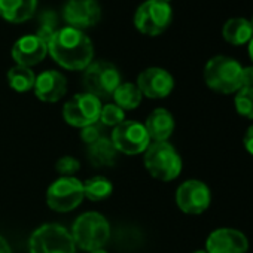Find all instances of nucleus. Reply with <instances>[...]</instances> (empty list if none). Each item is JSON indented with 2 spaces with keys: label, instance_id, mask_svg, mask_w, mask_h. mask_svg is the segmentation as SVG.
Returning a JSON list of instances; mask_svg holds the SVG:
<instances>
[{
  "label": "nucleus",
  "instance_id": "obj_8",
  "mask_svg": "<svg viewBox=\"0 0 253 253\" xmlns=\"http://www.w3.org/2000/svg\"><path fill=\"white\" fill-rule=\"evenodd\" d=\"M110 140L115 149L125 155L142 154L151 145V137L145 125L137 121H124L122 124L116 125Z\"/></svg>",
  "mask_w": 253,
  "mask_h": 253
},
{
  "label": "nucleus",
  "instance_id": "obj_11",
  "mask_svg": "<svg viewBox=\"0 0 253 253\" xmlns=\"http://www.w3.org/2000/svg\"><path fill=\"white\" fill-rule=\"evenodd\" d=\"M211 194L206 183L201 180H186L183 182L176 192V203L183 213L200 214L206 211L210 206Z\"/></svg>",
  "mask_w": 253,
  "mask_h": 253
},
{
  "label": "nucleus",
  "instance_id": "obj_5",
  "mask_svg": "<svg viewBox=\"0 0 253 253\" xmlns=\"http://www.w3.org/2000/svg\"><path fill=\"white\" fill-rule=\"evenodd\" d=\"M30 253H76L72 234L58 223H45L29 240Z\"/></svg>",
  "mask_w": 253,
  "mask_h": 253
},
{
  "label": "nucleus",
  "instance_id": "obj_1",
  "mask_svg": "<svg viewBox=\"0 0 253 253\" xmlns=\"http://www.w3.org/2000/svg\"><path fill=\"white\" fill-rule=\"evenodd\" d=\"M51 57L67 70H85L92 63L94 48L91 39L79 29L63 27L48 41Z\"/></svg>",
  "mask_w": 253,
  "mask_h": 253
},
{
  "label": "nucleus",
  "instance_id": "obj_19",
  "mask_svg": "<svg viewBox=\"0 0 253 253\" xmlns=\"http://www.w3.org/2000/svg\"><path fill=\"white\" fill-rule=\"evenodd\" d=\"M222 36L223 39L235 46L249 43L250 39L253 38V29L249 20L237 17V18H229L222 29Z\"/></svg>",
  "mask_w": 253,
  "mask_h": 253
},
{
  "label": "nucleus",
  "instance_id": "obj_18",
  "mask_svg": "<svg viewBox=\"0 0 253 253\" xmlns=\"http://www.w3.org/2000/svg\"><path fill=\"white\" fill-rule=\"evenodd\" d=\"M38 6V0H0V17L8 23L20 24L30 20Z\"/></svg>",
  "mask_w": 253,
  "mask_h": 253
},
{
  "label": "nucleus",
  "instance_id": "obj_10",
  "mask_svg": "<svg viewBox=\"0 0 253 253\" xmlns=\"http://www.w3.org/2000/svg\"><path fill=\"white\" fill-rule=\"evenodd\" d=\"M101 101L89 92L76 94L72 100L64 104L63 116L64 121L78 128L92 125L100 119L101 113Z\"/></svg>",
  "mask_w": 253,
  "mask_h": 253
},
{
  "label": "nucleus",
  "instance_id": "obj_9",
  "mask_svg": "<svg viewBox=\"0 0 253 253\" xmlns=\"http://www.w3.org/2000/svg\"><path fill=\"white\" fill-rule=\"evenodd\" d=\"M84 197V183L76 177H60L46 191L48 206L60 213L76 209Z\"/></svg>",
  "mask_w": 253,
  "mask_h": 253
},
{
  "label": "nucleus",
  "instance_id": "obj_34",
  "mask_svg": "<svg viewBox=\"0 0 253 253\" xmlns=\"http://www.w3.org/2000/svg\"><path fill=\"white\" fill-rule=\"evenodd\" d=\"M158 2H164V3H170V0H158Z\"/></svg>",
  "mask_w": 253,
  "mask_h": 253
},
{
  "label": "nucleus",
  "instance_id": "obj_22",
  "mask_svg": "<svg viewBox=\"0 0 253 253\" xmlns=\"http://www.w3.org/2000/svg\"><path fill=\"white\" fill-rule=\"evenodd\" d=\"M36 76L30 67L24 66H15L8 72V82L9 86L18 92H27L35 86Z\"/></svg>",
  "mask_w": 253,
  "mask_h": 253
},
{
  "label": "nucleus",
  "instance_id": "obj_17",
  "mask_svg": "<svg viewBox=\"0 0 253 253\" xmlns=\"http://www.w3.org/2000/svg\"><path fill=\"white\" fill-rule=\"evenodd\" d=\"M145 128L154 142H167L174 130V118L167 109H155L148 116Z\"/></svg>",
  "mask_w": 253,
  "mask_h": 253
},
{
  "label": "nucleus",
  "instance_id": "obj_14",
  "mask_svg": "<svg viewBox=\"0 0 253 253\" xmlns=\"http://www.w3.org/2000/svg\"><path fill=\"white\" fill-rule=\"evenodd\" d=\"M137 88L149 98H164L173 91L174 79L161 67H149L139 75Z\"/></svg>",
  "mask_w": 253,
  "mask_h": 253
},
{
  "label": "nucleus",
  "instance_id": "obj_21",
  "mask_svg": "<svg viewBox=\"0 0 253 253\" xmlns=\"http://www.w3.org/2000/svg\"><path fill=\"white\" fill-rule=\"evenodd\" d=\"M112 97L115 100V104L118 107H121L122 110L124 109L125 110L136 109L142 103V92H140V89L137 88V85L130 84V82L121 84L115 89V92H113Z\"/></svg>",
  "mask_w": 253,
  "mask_h": 253
},
{
  "label": "nucleus",
  "instance_id": "obj_28",
  "mask_svg": "<svg viewBox=\"0 0 253 253\" xmlns=\"http://www.w3.org/2000/svg\"><path fill=\"white\" fill-rule=\"evenodd\" d=\"M241 88H253V66L243 67V72H241Z\"/></svg>",
  "mask_w": 253,
  "mask_h": 253
},
{
  "label": "nucleus",
  "instance_id": "obj_13",
  "mask_svg": "<svg viewBox=\"0 0 253 253\" xmlns=\"http://www.w3.org/2000/svg\"><path fill=\"white\" fill-rule=\"evenodd\" d=\"M247 237L232 228H219L213 231L206 241L207 253H247Z\"/></svg>",
  "mask_w": 253,
  "mask_h": 253
},
{
  "label": "nucleus",
  "instance_id": "obj_3",
  "mask_svg": "<svg viewBox=\"0 0 253 253\" xmlns=\"http://www.w3.org/2000/svg\"><path fill=\"white\" fill-rule=\"evenodd\" d=\"M243 66L226 55L210 58L204 67V81L209 88L222 94H232L241 88Z\"/></svg>",
  "mask_w": 253,
  "mask_h": 253
},
{
  "label": "nucleus",
  "instance_id": "obj_15",
  "mask_svg": "<svg viewBox=\"0 0 253 253\" xmlns=\"http://www.w3.org/2000/svg\"><path fill=\"white\" fill-rule=\"evenodd\" d=\"M48 54V43L38 35H27L12 46V58L18 66L30 67L41 63Z\"/></svg>",
  "mask_w": 253,
  "mask_h": 253
},
{
  "label": "nucleus",
  "instance_id": "obj_20",
  "mask_svg": "<svg viewBox=\"0 0 253 253\" xmlns=\"http://www.w3.org/2000/svg\"><path fill=\"white\" fill-rule=\"evenodd\" d=\"M118 151L112 140L100 137L97 142L88 146V160L94 167H112L116 161Z\"/></svg>",
  "mask_w": 253,
  "mask_h": 253
},
{
  "label": "nucleus",
  "instance_id": "obj_29",
  "mask_svg": "<svg viewBox=\"0 0 253 253\" xmlns=\"http://www.w3.org/2000/svg\"><path fill=\"white\" fill-rule=\"evenodd\" d=\"M243 143H244L246 151H247L250 155H253V125H250L249 128H247V131H246V134H244Z\"/></svg>",
  "mask_w": 253,
  "mask_h": 253
},
{
  "label": "nucleus",
  "instance_id": "obj_6",
  "mask_svg": "<svg viewBox=\"0 0 253 253\" xmlns=\"http://www.w3.org/2000/svg\"><path fill=\"white\" fill-rule=\"evenodd\" d=\"M84 85L86 92L92 94L98 100L109 98L121 85V73L112 63L94 61L85 69Z\"/></svg>",
  "mask_w": 253,
  "mask_h": 253
},
{
  "label": "nucleus",
  "instance_id": "obj_12",
  "mask_svg": "<svg viewBox=\"0 0 253 253\" xmlns=\"http://www.w3.org/2000/svg\"><path fill=\"white\" fill-rule=\"evenodd\" d=\"M63 17L69 27L88 29L101 18V8L97 0H69L63 9Z\"/></svg>",
  "mask_w": 253,
  "mask_h": 253
},
{
  "label": "nucleus",
  "instance_id": "obj_33",
  "mask_svg": "<svg viewBox=\"0 0 253 253\" xmlns=\"http://www.w3.org/2000/svg\"><path fill=\"white\" fill-rule=\"evenodd\" d=\"M192 253H207L206 250H195V252H192Z\"/></svg>",
  "mask_w": 253,
  "mask_h": 253
},
{
  "label": "nucleus",
  "instance_id": "obj_23",
  "mask_svg": "<svg viewBox=\"0 0 253 253\" xmlns=\"http://www.w3.org/2000/svg\"><path fill=\"white\" fill-rule=\"evenodd\" d=\"M112 189H113L112 183L109 182V179L103 176L91 177L84 183V195L91 201L106 200L112 194Z\"/></svg>",
  "mask_w": 253,
  "mask_h": 253
},
{
  "label": "nucleus",
  "instance_id": "obj_26",
  "mask_svg": "<svg viewBox=\"0 0 253 253\" xmlns=\"http://www.w3.org/2000/svg\"><path fill=\"white\" fill-rule=\"evenodd\" d=\"M81 163L73 157H63L57 161V171L60 174H64V177H70V174L79 171Z\"/></svg>",
  "mask_w": 253,
  "mask_h": 253
},
{
  "label": "nucleus",
  "instance_id": "obj_24",
  "mask_svg": "<svg viewBox=\"0 0 253 253\" xmlns=\"http://www.w3.org/2000/svg\"><path fill=\"white\" fill-rule=\"evenodd\" d=\"M237 112L247 118L253 119V88H240L234 98Z\"/></svg>",
  "mask_w": 253,
  "mask_h": 253
},
{
  "label": "nucleus",
  "instance_id": "obj_31",
  "mask_svg": "<svg viewBox=\"0 0 253 253\" xmlns=\"http://www.w3.org/2000/svg\"><path fill=\"white\" fill-rule=\"evenodd\" d=\"M249 55H250V58H252V61H253V38H252L250 42H249Z\"/></svg>",
  "mask_w": 253,
  "mask_h": 253
},
{
  "label": "nucleus",
  "instance_id": "obj_30",
  "mask_svg": "<svg viewBox=\"0 0 253 253\" xmlns=\"http://www.w3.org/2000/svg\"><path fill=\"white\" fill-rule=\"evenodd\" d=\"M0 253H12V250H11L8 241H6L3 237H0Z\"/></svg>",
  "mask_w": 253,
  "mask_h": 253
},
{
  "label": "nucleus",
  "instance_id": "obj_7",
  "mask_svg": "<svg viewBox=\"0 0 253 253\" xmlns=\"http://www.w3.org/2000/svg\"><path fill=\"white\" fill-rule=\"evenodd\" d=\"M173 11L170 3L158 2V0H146L134 15L136 29L146 36H158L170 26Z\"/></svg>",
  "mask_w": 253,
  "mask_h": 253
},
{
  "label": "nucleus",
  "instance_id": "obj_2",
  "mask_svg": "<svg viewBox=\"0 0 253 253\" xmlns=\"http://www.w3.org/2000/svg\"><path fill=\"white\" fill-rule=\"evenodd\" d=\"M72 237L75 244L82 250H101L109 241L110 226L103 214L97 211H88L75 220Z\"/></svg>",
  "mask_w": 253,
  "mask_h": 253
},
{
  "label": "nucleus",
  "instance_id": "obj_27",
  "mask_svg": "<svg viewBox=\"0 0 253 253\" xmlns=\"http://www.w3.org/2000/svg\"><path fill=\"white\" fill-rule=\"evenodd\" d=\"M100 137H101L100 128H98V126H95V124L88 125V126H84V128H82L81 139H82L86 145H92V143L97 142Z\"/></svg>",
  "mask_w": 253,
  "mask_h": 253
},
{
  "label": "nucleus",
  "instance_id": "obj_35",
  "mask_svg": "<svg viewBox=\"0 0 253 253\" xmlns=\"http://www.w3.org/2000/svg\"><path fill=\"white\" fill-rule=\"evenodd\" d=\"M250 24H252V29H253V17H252V20H250Z\"/></svg>",
  "mask_w": 253,
  "mask_h": 253
},
{
  "label": "nucleus",
  "instance_id": "obj_25",
  "mask_svg": "<svg viewBox=\"0 0 253 253\" xmlns=\"http://www.w3.org/2000/svg\"><path fill=\"white\" fill-rule=\"evenodd\" d=\"M100 121L104 125L116 126L124 122V110L121 107H118L116 104H106L104 107H101Z\"/></svg>",
  "mask_w": 253,
  "mask_h": 253
},
{
  "label": "nucleus",
  "instance_id": "obj_32",
  "mask_svg": "<svg viewBox=\"0 0 253 253\" xmlns=\"http://www.w3.org/2000/svg\"><path fill=\"white\" fill-rule=\"evenodd\" d=\"M91 253H107V252H104V250L101 249V250H95V252H91Z\"/></svg>",
  "mask_w": 253,
  "mask_h": 253
},
{
  "label": "nucleus",
  "instance_id": "obj_4",
  "mask_svg": "<svg viewBox=\"0 0 253 253\" xmlns=\"http://www.w3.org/2000/svg\"><path fill=\"white\" fill-rule=\"evenodd\" d=\"M145 166L151 176L161 182H171L182 171V160L177 151L167 142L149 145L145 154Z\"/></svg>",
  "mask_w": 253,
  "mask_h": 253
},
{
  "label": "nucleus",
  "instance_id": "obj_16",
  "mask_svg": "<svg viewBox=\"0 0 253 253\" xmlns=\"http://www.w3.org/2000/svg\"><path fill=\"white\" fill-rule=\"evenodd\" d=\"M33 89L39 100L46 103H55L64 97L67 91V81L60 72L46 70L36 78Z\"/></svg>",
  "mask_w": 253,
  "mask_h": 253
}]
</instances>
